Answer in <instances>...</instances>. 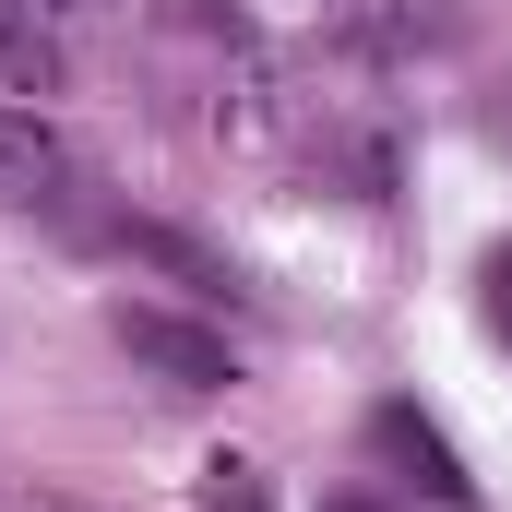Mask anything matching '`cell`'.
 <instances>
[{"mask_svg":"<svg viewBox=\"0 0 512 512\" xmlns=\"http://www.w3.org/2000/svg\"><path fill=\"white\" fill-rule=\"evenodd\" d=\"M0 215L72 227V239H96V227H108V203H96V167H84L60 131L36 120V108H12V96H0Z\"/></svg>","mask_w":512,"mask_h":512,"instance_id":"6da1fadb","label":"cell"},{"mask_svg":"<svg viewBox=\"0 0 512 512\" xmlns=\"http://www.w3.org/2000/svg\"><path fill=\"white\" fill-rule=\"evenodd\" d=\"M120 346L155 370V382H179V393H227L239 382L227 334H203V322H179V310H120Z\"/></svg>","mask_w":512,"mask_h":512,"instance_id":"7a4b0ae2","label":"cell"},{"mask_svg":"<svg viewBox=\"0 0 512 512\" xmlns=\"http://www.w3.org/2000/svg\"><path fill=\"white\" fill-rule=\"evenodd\" d=\"M370 453H382L405 489H429L441 512H477V477H465V453L417 417V405H370Z\"/></svg>","mask_w":512,"mask_h":512,"instance_id":"3957f363","label":"cell"},{"mask_svg":"<svg viewBox=\"0 0 512 512\" xmlns=\"http://www.w3.org/2000/svg\"><path fill=\"white\" fill-rule=\"evenodd\" d=\"M48 84H60V24H36L24 0H0V96L36 108Z\"/></svg>","mask_w":512,"mask_h":512,"instance_id":"277c9868","label":"cell"},{"mask_svg":"<svg viewBox=\"0 0 512 512\" xmlns=\"http://www.w3.org/2000/svg\"><path fill=\"white\" fill-rule=\"evenodd\" d=\"M203 512H274V501H262V477H251V465L227 453V465H203Z\"/></svg>","mask_w":512,"mask_h":512,"instance_id":"5b68a950","label":"cell"},{"mask_svg":"<svg viewBox=\"0 0 512 512\" xmlns=\"http://www.w3.org/2000/svg\"><path fill=\"white\" fill-rule=\"evenodd\" d=\"M489 334H501V346H512V239H501V251H489Z\"/></svg>","mask_w":512,"mask_h":512,"instance_id":"8992f818","label":"cell"},{"mask_svg":"<svg viewBox=\"0 0 512 512\" xmlns=\"http://www.w3.org/2000/svg\"><path fill=\"white\" fill-rule=\"evenodd\" d=\"M36 24H108V12H131V0H24Z\"/></svg>","mask_w":512,"mask_h":512,"instance_id":"52a82bcc","label":"cell"},{"mask_svg":"<svg viewBox=\"0 0 512 512\" xmlns=\"http://www.w3.org/2000/svg\"><path fill=\"white\" fill-rule=\"evenodd\" d=\"M322 512H382V501H322Z\"/></svg>","mask_w":512,"mask_h":512,"instance_id":"ba28073f","label":"cell"}]
</instances>
